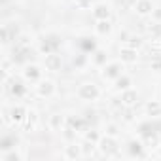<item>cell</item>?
<instances>
[{
	"mask_svg": "<svg viewBox=\"0 0 161 161\" xmlns=\"http://www.w3.org/2000/svg\"><path fill=\"white\" fill-rule=\"evenodd\" d=\"M140 44H142V42H140V40H138V38H133V40H131V42H129V47H135V49H136V47H138V46H140Z\"/></svg>",
	"mask_w": 161,
	"mask_h": 161,
	"instance_id": "cell-31",
	"label": "cell"
},
{
	"mask_svg": "<svg viewBox=\"0 0 161 161\" xmlns=\"http://www.w3.org/2000/svg\"><path fill=\"white\" fill-rule=\"evenodd\" d=\"M93 15H95V19H108L110 17V8L106 4H97L93 8Z\"/></svg>",
	"mask_w": 161,
	"mask_h": 161,
	"instance_id": "cell-12",
	"label": "cell"
},
{
	"mask_svg": "<svg viewBox=\"0 0 161 161\" xmlns=\"http://www.w3.org/2000/svg\"><path fill=\"white\" fill-rule=\"evenodd\" d=\"M106 63V53L104 51H95V64H104Z\"/></svg>",
	"mask_w": 161,
	"mask_h": 161,
	"instance_id": "cell-26",
	"label": "cell"
},
{
	"mask_svg": "<svg viewBox=\"0 0 161 161\" xmlns=\"http://www.w3.org/2000/svg\"><path fill=\"white\" fill-rule=\"evenodd\" d=\"M95 31H97V34H101V36H106V34L112 31V25H110V21H108V19H97Z\"/></svg>",
	"mask_w": 161,
	"mask_h": 161,
	"instance_id": "cell-13",
	"label": "cell"
},
{
	"mask_svg": "<svg viewBox=\"0 0 161 161\" xmlns=\"http://www.w3.org/2000/svg\"><path fill=\"white\" fill-rule=\"evenodd\" d=\"M129 152H131V155H136V157H142L144 155L142 153V144L138 140H131L129 142Z\"/></svg>",
	"mask_w": 161,
	"mask_h": 161,
	"instance_id": "cell-18",
	"label": "cell"
},
{
	"mask_svg": "<svg viewBox=\"0 0 161 161\" xmlns=\"http://www.w3.org/2000/svg\"><path fill=\"white\" fill-rule=\"evenodd\" d=\"M129 87H131V78L129 76H119L118 78V89L119 91H125Z\"/></svg>",
	"mask_w": 161,
	"mask_h": 161,
	"instance_id": "cell-21",
	"label": "cell"
},
{
	"mask_svg": "<svg viewBox=\"0 0 161 161\" xmlns=\"http://www.w3.org/2000/svg\"><path fill=\"white\" fill-rule=\"evenodd\" d=\"M10 91H12V95H15V97H21V95H25V86L21 84V82H14L12 84V87H10Z\"/></svg>",
	"mask_w": 161,
	"mask_h": 161,
	"instance_id": "cell-20",
	"label": "cell"
},
{
	"mask_svg": "<svg viewBox=\"0 0 161 161\" xmlns=\"http://www.w3.org/2000/svg\"><path fill=\"white\" fill-rule=\"evenodd\" d=\"M78 6L80 8H87L89 6V0H78Z\"/></svg>",
	"mask_w": 161,
	"mask_h": 161,
	"instance_id": "cell-34",
	"label": "cell"
},
{
	"mask_svg": "<svg viewBox=\"0 0 161 161\" xmlns=\"http://www.w3.org/2000/svg\"><path fill=\"white\" fill-rule=\"evenodd\" d=\"M80 47L84 51H95V42L91 38H82L80 40Z\"/></svg>",
	"mask_w": 161,
	"mask_h": 161,
	"instance_id": "cell-22",
	"label": "cell"
},
{
	"mask_svg": "<svg viewBox=\"0 0 161 161\" xmlns=\"http://www.w3.org/2000/svg\"><path fill=\"white\" fill-rule=\"evenodd\" d=\"M61 66H63L61 55H57L55 51L46 55V68H47V70H61Z\"/></svg>",
	"mask_w": 161,
	"mask_h": 161,
	"instance_id": "cell-8",
	"label": "cell"
},
{
	"mask_svg": "<svg viewBox=\"0 0 161 161\" xmlns=\"http://www.w3.org/2000/svg\"><path fill=\"white\" fill-rule=\"evenodd\" d=\"M152 15H153V19H157V21H159V19H161V8H159V10H153V12H152Z\"/></svg>",
	"mask_w": 161,
	"mask_h": 161,
	"instance_id": "cell-33",
	"label": "cell"
},
{
	"mask_svg": "<svg viewBox=\"0 0 161 161\" xmlns=\"http://www.w3.org/2000/svg\"><path fill=\"white\" fill-rule=\"evenodd\" d=\"M64 125V118L61 116V114H53L51 118H49V127L51 129H61Z\"/></svg>",
	"mask_w": 161,
	"mask_h": 161,
	"instance_id": "cell-17",
	"label": "cell"
},
{
	"mask_svg": "<svg viewBox=\"0 0 161 161\" xmlns=\"http://www.w3.org/2000/svg\"><path fill=\"white\" fill-rule=\"evenodd\" d=\"M99 95H101V91H99V87L95 84H84L78 89V97L82 101H97Z\"/></svg>",
	"mask_w": 161,
	"mask_h": 161,
	"instance_id": "cell-2",
	"label": "cell"
},
{
	"mask_svg": "<svg viewBox=\"0 0 161 161\" xmlns=\"http://www.w3.org/2000/svg\"><path fill=\"white\" fill-rule=\"evenodd\" d=\"M155 131H153V127H152V123H142L140 125V135L142 136H150V135H153Z\"/></svg>",
	"mask_w": 161,
	"mask_h": 161,
	"instance_id": "cell-24",
	"label": "cell"
},
{
	"mask_svg": "<svg viewBox=\"0 0 161 161\" xmlns=\"http://www.w3.org/2000/svg\"><path fill=\"white\" fill-rule=\"evenodd\" d=\"M152 70H155V72H161V59H155V61L152 63Z\"/></svg>",
	"mask_w": 161,
	"mask_h": 161,
	"instance_id": "cell-30",
	"label": "cell"
},
{
	"mask_svg": "<svg viewBox=\"0 0 161 161\" xmlns=\"http://www.w3.org/2000/svg\"><path fill=\"white\" fill-rule=\"evenodd\" d=\"M119 57H121V63H136V59H138V51L135 49V47H129V46H125V47H121L119 49Z\"/></svg>",
	"mask_w": 161,
	"mask_h": 161,
	"instance_id": "cell-6",
	"label": "cell"
},
{
	"mask_svg": "<svg viewBox=\"0 0 161 161\" xmlns=\"http://www.w3.org/2000/svg\"><path fill=\"white\" fill-rule=\"evenodd\" d=\"M86 55H78V57H74V64H76V68H82L84 64H86Z\"/></svg>",
	"mask_w": 161,
	"mask_h": 161,
	"instance_id": "cell-28",
	"label": "cell"
},
{
	"mask_svg": "<svg viewBox=\"0 0 161 161\" xmlns=\"http://www.w3.org/2000/svg\"><path fill=\"white\" fill-rule=\"evenodd\" d=\"M82 155H84L82 146H66V150H64V157L66 159H80Z\"/></svg>",
	"mask_w": 161,
	"mask_h": 161,
	"instance_id": "cell-14",
	"label": "cell"
},
{
	"mask_svg": "<svg viewBox=\"0 0 161 161\" xmlns=\"http://www.w3.org/2000/svg\"><path fill=\"white\" fill-rule=\"evenodd\" d=\"M99 150H101L106 157H110V155H118V142H116V138H114L112 135L103 136V138L99 140Z\"/></svg>",
	"mask_w": 161,
	"mask_h": 161,
	"instance_id": "cell-1",
	"label": "cell"
},
{
	"mask_svg": "<svg viewBox=\"0 0 161 161\" xmlns=\"http://www.w3.org/2000/svg\"><path fill=\"white\" fill-rule=\"evenodd\" d=\"M6 29H8L10 42H12V40H15V38H17V34H19V27H17L15 23H12V25H6Z\"/></svg>",
	"mask_w": 161,
	"mask_h": 161,
	"instance_id": "cell-23",
	"label": "cell"
},
{
	"mask_svg": "<svg viewBox=\"0 0 161 161\" xmlns=\"http://www.w3.org/2000/svg\"><path fill=\"white\" fill-rule=\"evenodd\" d=\"M86 140L99 142V140H101V136H99V133H95V131H87V133H86Z\"/></svg>",
	"mask_w": 161,
	"mask_h": 161,
	"instance_id": "cell-27",
	"label": "cell"
},
{
	"mask_svg": "<svg viewBox=\"0 0 161 161\" xmlns=\"http://www.w3.org/2000/svg\"><path fill=\"white\" fill-rule=\"evenodd\" d=\"M61 46V40H59V36H55V34H51V36H47V38H44V42H42V46H40V49H42V53H53L57 47Z\"/></svg>",
	"mask_w": 161,
	"mask_h": 161,
	"instance_id": "cell-3",
	"label": "cell"
},
{
	"mask_svg": "<svg viewBox=\"0 0 161 161\" xmlns=\"http://www.w3.org/2000/svg\"><path fill=\"white\" fill-rule=\"evenodd\" d=\"M66 127H72L74 131H80V129L84 127V119L74 118V116H68V118H66Z\"/></svg>",
	"mask_w": 161,
	"mask_h": 161,
	"instance_id": "cell-16",
	"label": "cell"
},
{
	"mask_svg": "<svg viewBox=\"0 0 161 161\" xmlns=\"http://www.w3.org/2000/svg\"><path fill=\"white\" fill-rule=\"evenodd\" d=\"M106 133H108V135H112V136H114V135H116V133H118V131H116V125H108V129H106Z\"/></svg>",
	"mask_w": 161,
	"mask_h": 161,
	"instance_id": "cell-32",
	"label": "cell"
},
{
	"mask_svg": "<svg viewBox=\"0 0 161 161\" xmlns=\"http://www.w3.org/2000/svg\"><path fill=\"white\" fill-rule=\"evenodd\" d=\"M136 101H138V93L135 91V89H125V91H121V104H125V106H133V104H136Z\"/></svg>",
	"mask_w": 161,
	"mask_h": 161,
	"instance_id": "cell-9",
	"label": "cell"
},
{
	"mask_svg": "<svg viewBox=\"0 0 161 161\" xmlns=\"http://www.w3.org/2000/svg\"><path fill=\"white\" fill-rule=\"evenodd\" d=\"M19 159H21V155L17 152H10V153L2 155V161H19Z\"/></svg>",
	"mask_w": 161,
	"mask_h": 161,
	"instance_id": "cell-25",
	"label": "cell"
},
{
	"mask_svg": "<svg viewBox=\"0 0 161 161\" xmlns=\"http://www.w3.org/2000/svg\"><path fill=\"white\" fill-rule=\"evenodd\" d=\"M119 76H121V64L119 63H112V64L104 66V70H103V78H106V80H118Z\"/></svg>",
	"mask_w": 161,
	"mask_h": 161,
	"instance_id": "cell-7",
	"label": "cell"
},
{
	"mask_svg": "<svg viewBox=\"0 0 161 161\" xmlns=\"http://www.w3.org/2000/svg\"><path fill=\"white\" fill-rule=\"evenodd\" d=\"M25 116H27V110H25L23 106H14V108L10 110V119H12V123H21V121L25 119Z\"/></svg>",
	"mask_w": 161,
	"mask_h": 161,
	"instance_id": "cell-11",
	"label": "cell"
},
{
	"mask_svg": "<svg viewBox=\"0 0 161 161\" xmlns=\"http://www.w3.org/2000/svg\"><path fill=\"white\" fill-rule=\"evenodd\" d=\"M0 36H2V42H4V44L10 42V36H8V29H6V25L2 27V31H0Z\"/></svg>",
	"mask_w": 161,
	"mask_h": 161,
	"instance_id": "cell-29",
	"label": "cell"
},
{
	"mask_svg": "<svg viewBox=\"0 0 161 161\" xmlns=\"http://www.w3.org/2000/svg\"><path fill=\"white\" fill-rule=\"evenodd\" d=\"M23 76H25L27 80H31V82H38L40 76H42V70H40V66H36V64H29V66L23 70Z\"/></svg>",
	"mask_w": 161,
	"mask_h": 161,
	"instance_id": "cell-10",
	"label": "cell"
},
{
	"mask_svg": "<svg viewBox=\"0 0 161 161\" xmlns=\"http://www.w3.org/2000/svg\"><path fill=\"white\" fill-rule=\"evenodd\" d=\"M27 123H25V131H32L36 121H38V112L36 110H27V116H25Z\"/></svg>",
	"mask_w": 161,
	"mask_h": 161,
	"instance_id": "cell-15",
	"label": "cell"
},
{
	"mask_svg": "<svg viewBox=\"0 0 161 161\" xmlns=\"http://www.w3.org/2000/svg\"><path fill=\"white\" fill-rule=\"evenodd\" d=\"M146 112L150 116H161V104L157 101H152V103L146 104Z\"/></svg>",
	"mask_w": 161,
	"mask_h": 161,
	"instance_id": "cell-19",
	"label": "cell"
},
{
	"mask_svg": "<svg viewBox=\"0 0 161 161\" xmlns=\"http://www.w3.org/2000/svg\"><path fill=\"white\" fill-rule=\"evenodd\" d=\"M36 93H38L40 97L49 99V97L55 93V84L51 82V80H42V82L36 86Z\"/></svg>",
	"mask_w": 161,
	"mask_h": 161,
	"instance_id": "cell-4",
	"label": "cell"
},
{
	"mask_svg": "<svg viewBox=\"0 0 161 161\" xmlns=\"http://www.w3.org/2000/svg\"><path fill=\"white\" fill-rule=\"evenodd\" d=\"M133 8H135V12H136L138 15H152V12H153V2H152V0H136Z\"/></svg>",
	"mask_w": 161,
	"mask_h": 161,
	"instance_id": "cell-5",
	"label": "cell"
},
{
	"mask_svg": "<svg viewBox=\"0 0 161 161\" xmlns=\"http://www.w3.org/2000/svg\"><path fill=\"white\" fill-rule=\"evenodd\" d=\"M159 47H161V40H159Z\"/></svg>",
	"mask_w": 161,
	"mask_h": 161,
	"instance_id": "cell-35",
	"label": "cell"
}]
</instances>
